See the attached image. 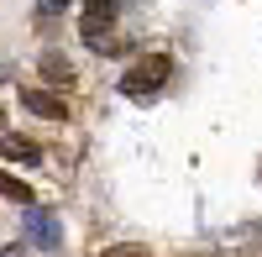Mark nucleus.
<instances>
[{"label": "nucleus", "instance_id": "nucleus-1", "mask_svg": "<svg viewBox=\"0 0 262 257\" xmlns=\"http://www.w3.org/2000/svg\"><path fill=\"white\" fill-rule=\"evenodd\" d=\"M168 74H173L168 53H147L142 63H131V69H126L121 90H126V95H152V90H158V84H168Z\"/></svg>", "mask_w": 262, "mask_h": 257}, {"label": "nucleus", "instance_id": "nucleus-2", "mask_svg": "<svg viewBox=\"0 0 262 257\" xmlns=\"http://www.w3.org/2000/svg\"><path fill=\"white\" fill-rule=\"evenodd\" d=\"M116 11H121V0H84V37L90 42H100L105 32H111V21H116Z\"/></svg>", "mask_w": 262, "mask_h": 257}, {"label": "nucleus", "instance_id": "nucleus-3", "mask_svg": "<svg viewBox=\"0 0 262 257\" xmlns=\"http://www.w3.org/2000/svg\"><path fill=\"white\" fill-rule=\"evenodd\" d=\"M21 105H27L32 116H48V121H63V116H69V105H63L58 95H48V90H21Z\"/></svg>", "mask_w": 262, "mask_h": 257}, {"label": "nucleus", "instance_id": "nucleus-4", "mask_svg": "<svg viewBox=\"0 0 262 257\" xmlns=\"http://www.w3.org/2000/svg\"><path fill=\"white\" fill-rule=\"evenodd\" d=\"M0 153L16 158V163H37V158H42V147L27 142V137H16V132H0Z\"/></svg>", "mask_w": 262, "mask_h": 257}, {"label": "nucleus", "instance_id": "nucleus-5", "mask_svg": "<svg viewBox=\"0 0 262 257\" xmlns=\"http://www.w3.org/2000/svg\"><path fill=\"white\" fill-rule=\"evenodd\" d=\"M0 195L16 200V205H37V189H32V184H21L16 174H6V168H0Z\"/></svg>", "mask_w": 262, "mask_h": 257}, {"label": "nucleus", "instance_id": "nucleus-6", "mask_svg": "<svg viewBox=\"0 0 262 257\" xmlns=\"http://www.w3.org/2000/svg\"><path fill=\"white\" fill-rule=\"evenodd\" d=\"M42 74H48V79H58V84H69V79H74V69H69V63H63L58 53H48V58H42Z\"/></svg>", "mask_w": 262, "mask_h": 257}, {"label": "nucleus", "instance_id": "nucleus-7", "mask_svg": "<svg viewBox=\"0 0 262 257\" xmlns=\"http://www.w3.org/2000/svg\"><path fill=\"white\" fill-rule=\"evenodd\" d=\"M105 257H147V252H142V247H111Z\"/></svg>", "mask_w": 262, "mask_h": 257}, {"label": "nucleus", "instance_id": "nucleus-8", "mask_svg": "<svg viewBox=\"0 0 262 257\" xmlns=\"http://www.w3.org/2000/svg\"><path fill=\"white\" fill-rule=\"evenodd\" d=\"M63 6H69V0H37V11H42V16H53V11H63Z\"/></svg>", "mask_w": 262, "mask_h": 257}]
</instances>
